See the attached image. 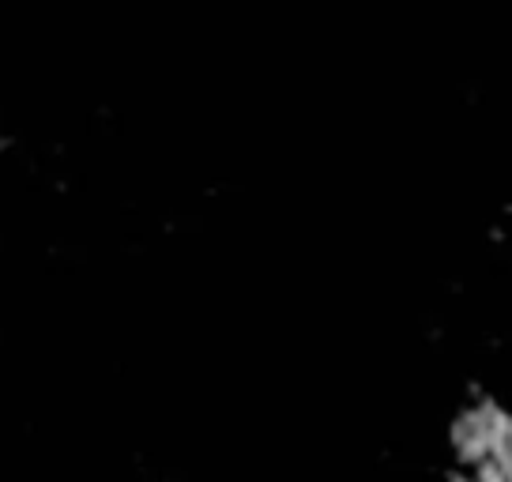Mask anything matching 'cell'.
Masks as SVG:
<instances>
[{"instance_id":"obj_3","label":"cell","mask_w":512,"mask_h":482,"mask_svg":"<svg viewBox=\"0 0 512 482\" xmlns=\"http://www.w3.org/2000/svg\"><path fill=\"white\" fill-rule=\"evenodd\" d=\"M509 445H512V430H509Z\"/></svg>"},{"instance_id":"obj_2","label":"cell","mask_w":512,"mask_h":482,"mask_svg":"<svg viewBox=\"0 0 512 482\" xmlns=\"http://www.w3.org/2000/svg\"><path fill=\"white\" fill-rule=\"evenodd\" d=\"M456 482H475V479H456Z\"/></svg>"},{"instance_id":"obj_1","label":"cell","mask_w":512,"mask_h":482,"mask_svg":"<svg viewBox=\"0 0 512 482\" xmlns=\"http://www.w3.org/2000/svg\"><path fill=\"white\" fill-rule=\"evenodd\" d=\"M509 430L512 422L497 411L494 403H479V407H471V411L460 415L456 430H452V441H456V452L464 460L482 464V460H490L494 452L509 445Z\"/></svg>"}]
</instances>
